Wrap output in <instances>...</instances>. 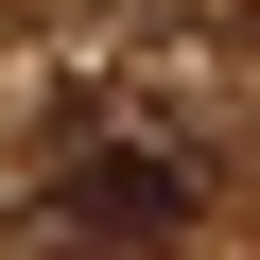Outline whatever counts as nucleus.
I'll return each mask as SVG.
<instances>
[{"instance_id": "obj_1", "label": "nucleus", "mask_w": 260, "mask_h": 260, "mask_svg": "<svg viewBox=\"0 0 260 260\" xmlns=\"http://www.w3.org/2000/svg\"><path fill=\"white\" fill-rule=\"evenodd\" d=\"M52 225L70 243H104V260H139V243H191L208 225V139L156 104V87H87L70 121H52Z\"/></svg>"}]
</instances>
